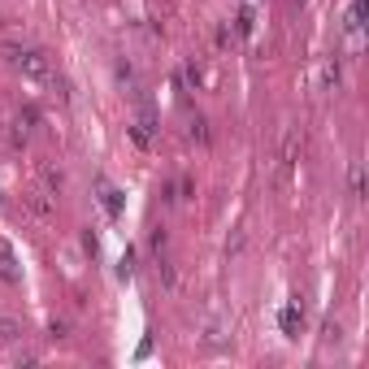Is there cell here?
Listing matches in <instances>:
<instances>
[{
    "mask_svg": "<svg viewBox=\"0 0 369 369\" xmlns=\"http://www.w3.org/2000/svg\"><path fill=\"white\" fill-rule=\"evenodd\" d=\"M9 61H13V70L22 74V79H35V83L53 79V65H48V57L39 53V48H18Z\"/></svg>",
    "mask_w": 369,
    "mask_h": 369,
    "instance_id": "6da1fadb",
    "label": "cell"
},
{
    "mask_svg": "<svg viewBox=\"0 0 369 369\" xmlns=\"http://www.w3.org/2000/svg\"><path fill=\"white\" fill-rule=\"evenodd\" d=\"M39 127V109L35 105H27V109H22L18 113V131H13V143H27V135Z\"/></svg>",
    "mask_w": 369,
    "mask_h": 369,
    "instance_id": "7a4b0ae2",
    "label": "cell"
},
{
    "mask_svg": "<svg viewBox=\"0 0 369 369\" xmlns=\"http://www.w3.org/2000/svg\"><path fill=\"white\" fill-rule=\"evenodd\" d=\"M153 131H157V122H153V113H139V117L131 122V139H135L139 148H148V143H153Z\"/></svg>",
    "mask_w": 369,
    "mask_h": 369,
    "instance_id": "3957f363",
    "label": "cell"
},
{
    "mask_svg": "<svg viewBox=\"0 0 369 369\" xmlns=\"http://www.w3.org/2000/svg\"><path fill=\"white\" fill-rule=\"evenodd\" d=\"M101 205H105V213H109V217H117V213H122V191H117V187H109V183H101Z\"/></svg>",
    "mask_w": 369,
    "mask_h": 369,
    "instance_id": "277c9868",
    "label": "cell"
},
{
    "mask_svg": "<svg viewBox=\"0 0 369 369\" xmlns=\"http://www.w3.org/2000/svg\"><path fill=\"white\" fill-rule=\"evenodd\" d=\"M300 326H304V309H300V304H287V309H283V330L295 335Z\"/></svg>",
    "mask_w": 369,
    "mask_h": 369,
    "instance_id": "5b68a950",
    "label": "cell"
},
{
    "mask_svg": "<svg viewBox=\"0 0 369 369\" xmlns=\"http://www.w3.org/2000/svg\"><path fill=\"white\" fill-rule=\"evenodd\" d=\"M348 187H352V200H365V165L352 161V174H348Z\"/></svg>",
    "mask_w": 369,
    "mask_h": 369,
    "instance_id": "8992f818",
    "label": "cell"
},
{
    "mask_svg": "<svg viewBox=\"0 0 369 369\" xmlns=\"http://www.w3.org/2000/svg\"><path fill=\"white\" fill-rule=\"evenodd\" d=\"M0 278H5V283H18V269H13V252L5 248V243H0Z\"/></svg>",
    "mask_w": 369,
    "mask_h": 369,
    "instance_id": "52a82bcc",
    "label": "cell"
},
{
    "mask_svg": "<svg viewBox=\"0 0 369 369\" xmlns=\"http://www.w3.org/2000/svg\"><path fill=\"white\" fill-rule=\"evenodd\" d=\"M27 209H31L35 217H48V213H53V205H48L44 191H31V195H27Z\"/></svg>",
    "mask_w": 369,
    "mask_h": 369,
    "instance_id": "ba28073f",
    "label": "cell"
},
{
    "mask_svg": "<svg viewBox=\"0 0 369 369\" xmlns=\"http://www.w3.org/2000/svg\"><path fill=\"white\" fill-rule=\"evenodd\" d=\"M339 79H343V70H339V57H330V61L322 65V83H326V87H339Z\"/></svg>",
    "mask_w": 369,
    "mask_h": 369,
    "instance_id": "9c48e42d",
    "label": "cell"
},
{
    "mask_svg": "<svg viewBox=\"0 0 369 369\" xmlns=\"http://www.w3.org/2000/svg\"><path fill=\"white\" fill-rule=\"evenodd\" d=\"M157 274H161V283H165L169 291H179V274H174V265H169V261L157 257Z\"/></svg>",
    "mask_w": 369,
    "mask_h": 369,
    "instance_id": "30bf717a",
    "label": "cell"
},
{
    "mask_svg": "<svg viewBox=\"0 0 369 369\" xmlns=\"http://www.w3.org/2000/svg\"><path fill=\"white\" fill-rule=\"evenodd\" d=\"M44 187H48V191H61V187H65V174H61V169H53V165H44Z\"/></svg>",
    "mask_w": 369,
    "mask_h": 369,
    "instance_id": "8fae6325",
    "label": "cell"
},
{
    "mask_svg": "<svg viewBox=\"0 0 369 369\" xmlns=\"http://www.w3.org/2000/svg\"><path fill=\"white\" fill-rule=\"evenodd\" d=\"M18 339H22V330L13 322H0V343H18Z\"/></svg>",
    "mask_w": 369,
    "mask_h": 369,
    "instance_id": "7c38bea8",
    "label": "cell"
},
{
    "mask_svg": "<svg viewBox=\"0 0 369 369\" xmlns=\"http://www.w3.org/2000/svg\"><path fill=\"white\" fill-rule=\"evenodd\" d=\"M191 139H200V143L209 139V122H205V117H195V122H191Z\"/></svg>",
    "mask_w": 369,
    "mask_h": 369,
    "instance_id": "4fadbf2b",
    "label": "cell"
},
{
    "mask_svg": "<svg viewBox=\"0 0 369 369\" xmlns=\"http://www.w3.org/2000/svg\"><path fill=\"white\" fill-rule=\"evenodd\" d=\"M148 243H153V252H157V257H161V252H165V231H161V226H157V231H153V239H148Z\"/></svg>",
    "mask_w": 369,
    "mask_h": 369,
    "instance_id": "5bb4252c",
    "label": "cell"
},
{
    "mask_svg": "<svg viewBox=\"0 0 369 369\" xmlns=\"http://www.w3.org/2000/svg\"><path fill=\"white\" fill-rule=\"evenodd\" d=\"M248 31H252V9H243L239 13V35H248Z\"/></svg>",
    "mask_w": 369,
    "mask_h": 369,
    "instance_id": "9a60e30c",
    "label": "cell"
},
{
    "mask_svg": "<svg viewBox=\"0 0 369 369\" xmlns=\"http://www.w3.org/2000/svg\"><path fill=\"white\" fill-rule=\"evenodd\" d=\"M83 248H87V252H91V257H96V252H101V243H96V235H91V231H87V235H83Z\"/></svg>",
    "mask_w": 369,
    "mask_h": 369,
    "instance_id": "2e32d148",
    "label": "cell"
}]
</instances>
